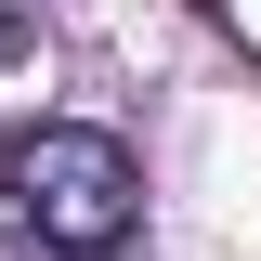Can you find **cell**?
Masks as SVG:
<instances>
[{"label": "cell", "instance_id": "cell-1", "mask_svg": "<svg viewBox=\"0 0 261 261\" xmlns=\"http://www.w3.org/2000/svg\"><path fill=\"white\" fill-rule=\"evenodd\" d=\"M130 222H144V170H130L118 130L39 118V130L0 144V248H27V261H105Z\"/></svg>", "mask_w": 261, "mask_h": 261}]
</instances>
